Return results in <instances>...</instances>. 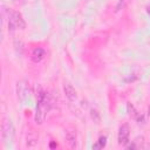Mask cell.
Here are the masks:
<instances>
[{
	"mask_svg": "<svg viewBox=\"0 0 150 150\" xmlns=\"http://www.w3.org/2000/svg\"><path fill=\"white\" fill-rule=\"evenodd\" d=\"M55 100L50 94L45 93L43 90H40L38 94V104H36V112H35V122L38 124H41L45 118L47 112L52 109L54 105Z\"/></svg>",
	"mask_w": 150,
	"mask_h": 150,
	"instance_id": "obj_1",
	"label": "cell"
},
{
	"mask_svg": "<svg viewBox=\"0 0 150 150\" xmlns=\"http://www.w3.org/2000/svg\"><path fill=\"white\" fill-rule=\"evenodd\" d=\"M26 22L21 13L16 11H9L8 13V30L13 33L15 29H25Z\"/></svg>",
	"mask_w": 150,
	"mask_h": 150,
	"instance_id": "obj_2",
	"label": "cell"
},
{
	"mask_svg": "<svg viewBox=\"0 0 150 150\" xmlns=\"http://www.w3.org/2000/svg\"><path fill=\"white\" fill-rule=\"evenodd\" d=\"M15 136V128L12 123V121L9 118L4 117L2 118V123H1V137L4 143L8 144L11 142H13Z\"/></svg>",
	"mask_w": 150,
	"mask_h": 150,
	"instance_id": "obj_3",
	"label": "cell"
},
{
	"mask_svg": "<svg viewBox=\"0 0 150 150\" xmlns=\"http://www.w3.org/2000/svg\"><path fill=\"white\" fill-rule=\"evenodd\" d=\"M129 135H130V128L127 123L122 124L118 129V135H117V139H118V144L125 146L129 143Z\"/></svg>",
	"mask_w": 150,
	"mask_h": 150,
	"instance_id": "obj_4",
	"label": "cell"
},
{
	"mask_svg": "<svg viewBox=\"0 0 150 150\" xmlns=\"http://www.w3.org/2000/svg\"><path fill=\"white\" fill-rule=\"evenodd\" d=\"M64 137L67 143L69 144L70 148H76L77 145V134H76V129L73 127H69L64 130Z\"/></svg>",
	"mask_w": 150,
	"mask_h": 150,
	"instance_id": "obj_5",
	"label": "cell"
},
{
	"mask_svg": "<svg viewBox=\"0 0 150 150\" xmlns=\"http://www.w3.org/2000/svg\"><path fill=\"white\" fill-rule=\"evenodd\" d=\"M16 94L20 100H25L29 95V84L27 81L21 80L16 83Z\"/></svg>",
	"mask_w": 150,
	"mask_h": 150,
	"instance_id": "obj_6",
	"label": "cell"
},
{
	"mask_svg": "<svg viewBox=\"0 0 150 150\" xmlns=\"http://www.w3.org/2000/svg\"><path fill=\"white\" fill-rule=\"evenodd\" d=\"M63 91H64V94H66V97H67L70 102H74V101L77 100V93H76L75 88H74L71 84L64 83V84H63Z\"/></svg>",
	"mask_w": 150,
	"mask_h": 150,
	"instance_id": "obj_7",
	"label": "cell"
},
{
	"mask_svg": "<svg viewBox=\"0 0 150 150\" xmlns=\"http://www.w3.org/2000/svg\"><path fill=\"white\" fill-rule=\"evenodd\" d=\"M38 141H39V135L34 130H29L27 132V136H26V144H27V146H29V148L35 146L38 144Z\"/></svg>",
	"mask_w": 150,
	"mask_h": 150,
	"instance_id": "obj_8",
	"label": "cell"
},
{
	"mask_svg": "<svg viewBox=\"0 0 150 150\" xmlns=\"http://www.w3.org/2000/svg\"><path fill=\"white\" fill-rule=\"evenodd\" d=\"M45 54H46V52H45L43 48H41V47H36V48L33 49L30 57H32V60H33L35 63H38V62H40V61L45 57Z\"/></svg>",
	"mask_w": 150,
	"mask_h": 150,
	"instance_id": "obj_9",
	"label": "cell"
},
{
	"mask_svg": "<svg viewBox=\"0 0 150 150\" xmlns=\"http://www.w3.org/2000/svg\"><path fill=\"white\" fill-rule=\"evenodd\" d=\"M105 144H107V136H101L98 141L95 144H93V149H102L105 146Z\"/></svg>",
	"mask_w": 150,
	"mask_h": 150,
	"instance_id": "obj_10",
	"label": "cell"
},
{
	"mask_svg": "<svg viewBox=\"0 0 150 150\" xmlns=\"http://www.w3.org/2000/svg\"><path fill=\"white\" fill-rule=\"evenodd\" d=\"M90 117H91V120L95 122V123H100V121H101V115H100V112H98V110H96V109H90Z\"/></svg>",
	"mask_w": 150,
	"mask_h": 150,
	"instance_id": "obj_11",
	"label": "cell"
},
{
	"mask_svg": "<svg viewBox=\"0 0 150 150\" xmlns=\"http://www.w3.org/2000/svg\"><path fill=\"white\" fill-rule=\"evenodd\" d=\"M127 109H128V114H129V116H131V117H136V116H137V111L135 110V108H134V105H132L131 103H128Z\"/></svg>",
	"mask_w": 150,
	"mask_h": 150,
	"instance_id": "obj_12",
	"label": "cell"
},
{
	"mask_svg": "<svg viewBox=\"0 0 150 150\" xmlns=\"http://www.w3.org/2000/svg\"><path fill=\"white\" fill-rule=\"evenodd\" d=\"M127 2H128V0H120L118 4H117V6H116V12H118L122 8H124V6L127 5Z\"/></svg>",
	"mask_w": 150,
	"mask_h": 150,
	"instance_id": "obj_13",
	"label": "cell"
},
{
	"mask_svg": "<svg viewBox=\"0 0 150 150\" xmlns=\"http://www.w3.org/2000/svg\"><path fill=\"white\" fill-rule=\"evenodd\" d=\"M135 118H136V121H137V123H138L139 125H141V124L143 125V124L145 123V121H144V116H143L142 114H141V115H139V114H137V116H136Z\"/></svg>",
	"mask_w": 150,
	"mask_h": 150,
	"instance_id": "obj_14",
	"label": "cell"
},
{
	"mask_svg": "<svg viewBox=\"0 0 150 150\" xmlns=\"http://www.w3.org/2000/svg\"><path fill=\"white\" fill-rule=\"evenodd\" d=\"M125 148H127V149H138L135 142H132V143H128V144L125 145Z\"/></svg>",
	"mask_w": 150,
	"mask_h": 150,
	"instance_id": "obj_15",
	"label": "cell"
},
{
	"mask_svg": "<svg viewBox=\"0 0 150 150\" xmlns=\"http://www.w3.org/2000/svg\"><path fill=\"white\" fill-rule=\"evenodd\" d=\"M54 146H57V144H55V143H50V148H54Z\"/></svg>",
	"mask_w": 150,
	"mask_h": 150,
	"instance_id": "obj_16",
	"label": "cell"
},
{
	"mask_svg": "<svg viewBox=\"0 0 150 150\" xmlns=\"http://www.w3.org/2000/svg\"><path fill=\"white\" fill-rule=\"evenodd\" d=\"M148 116L150 117V104H149V107H148Z\"/></svg>",
	"mask_w": 150,
	"mask_h": 150,
	"instance_id": "obj_17",
	"label": "cell"
},
{
	"mask_svg": "<svg viewBox=\"0 0 150 150\" xmlns=\"http://www.w3.org/2000/svg\"><path fill=\"white\" fill-rule=\"evenodd\" d=\"M146 11H148V13L150 14V6H148V7H146Z\"/></svg>",
	"mask_w": 150,
	"mask_h": 150,
	"instance_id": "obj_18",
	"label": "cell"
},
{
	"mask_svg": "<svg viewBox=\"0 0 150 150\" xmlns=\"http://www.w3.org/2000/svg\"><path fill=\"white\" fill-rule=\"evenodd\" d=\"M13 1H14V2H19L20 0H13Z\"/></svg>",
	"mask_w": 150,
	"mask_h": 150,
	"instance_id": "obj_19",
	"label": "cell"
}]
</instances>
